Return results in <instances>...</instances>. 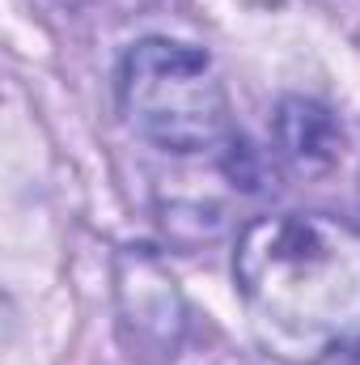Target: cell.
Listing matches in <instances>:
<instances>
[{
    "label": "cell",
    "instance_id": "3957f363",
    "mask_svg": "<svg viewBox=\"0 0 360 365\" xmlns=\"http://www.w3.org/2000/svg\"><path fill=\"white\" fill-rule=\"evenodd\" d=\"M115 297H119V323H123V336L132 340V349L140 357L174 361L186 306H182V293L174 276L166 272V264L144 247L119 251Z\"/></svg>",
    "mask_w": 360,
    "mask_h": 365
},
{
    "label": "cell",
    "instance_id": "5b68a950",
    "mask_svg": "<svg viewBox=\"0 0 360 365\" xmlns=\"http://www.w3.org/2000/svg\"><path fill=\"white\" fill-rule=\"evenodd\" d=\"M356 365H360V344H356Z\"/></svg>",
    "mask_w": 360,
    "mask_h": 365
},
{
    "label": "cell",
    "instance_id": "7a4b0ae2",
    "mask_svg": "<svg viewBox=\"0 0 360 365\" xmlns=\"http://www.w3.org/2000/svg\"><path fill=\"white\" fill-rule=\"evenodd\" d=\"M119 115L162 153H212L229 140V93L208 51L179 38H140L119 60Z\"/></svg>",
    "mask_w": 360,
    "mask_h": 365
},
{
    "label": "cell",
    "instance_id": "6da1fadb",
    "mask_svg": "<svg viewBox=\"0 0 360 365\" xmlns=\"http://www.w3.org/2000/svg\"><path fill=\"white\" fill-rule=\"evenodd\" d=\"M233 284L259 344L322 361L360 344V225L327 212L255 217L233 247Z\"/></svg>",
    "mask_w": 360,
    "mask_h": 365
},
{
    "label": "cell",
    "instance_id": "8992f818",
    "mask_svg": "<svg viewBox=\"0 0 360 365\" xmlns=\"http://www.w3.org/2000/svg\"><path fill=\"white\" fill-rule=\"evenodd\" d=\"M64 4H77V0H64Z\"/></svg>",
    "mask_w": 360,
    "mask_h": 365
},
{
    "label": "cell",
    "instance_id": "277c9868",
    "mask_svg": "<svg viewBox=\"0 0 360 365\" xmlns=\"http://www.w3.org/2000/svg\"><path fill=\"white\" fill-rule=\"evenodd\" d=\"M271 132H275V149L280 158L301 170V175H322L335 166L339 158V145H344V132H339V119L314 102V98H284L275 106V119H271Z\"/></svg>",
    "mask_w": 360,
    "mask_h": 365
}]
</instances>
